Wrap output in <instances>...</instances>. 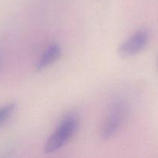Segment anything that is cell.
I'll use <instances>...</instances> for the list:
<instances>
[{
	"instance_id": "obj_2",
	"label": "cell",
	"mask_w": 158,
	"mask_h": 158,
	"mask_svg": "<svg viewBox=\"0 0 158 158\" xmlns=\"http://www.w3.org/2000/svg\"><path fill=\"white\" fill-rule=\"evenodd\" d=\"M129 110L125 100H117L113 103L100 128L102 139L109 140L121 131L127 121Z\"/></svg>"
},
{
	"instance_id": "obj_3",
	"label": "cell",
	"mask_w": 158,
	"mask_h": 158,
	"mask_svg": "<svg viewBox=\"0 0 158 158\" xmlns=\"http://www.w3.org/2000/svg\"><path fill=\"white\" fill-rule=\"evenodd\" d=\"M150 34L145 29L134 32L120 46L118 52L122 57L134 56L141 52L149 43Z\"/></svg>"
},
{
	"instance_id": "obj_5",
	"label": "cell",
	"mask_w": 158,
	"mask_h": 158,
	"mask_svg": "<svg viewBox=\"0 0 158 158\" xmlns=\"http://www.w3.org/2000/svg\"><path fill=\"white\" fill-rule=\"evenodd\" d=\"M15 110V103H9L0 107V127L12 117Z\"/></svg>"
},
{
	"instance_id": "obj_1",
	"label": "cell",
	"mask_w": 158,
	"mask_h": 158,
	"mask_svg": "<svg viewBox=\"0 0 158 158\" xmlns=\"http://www.w3.org/2000/svg\"><path fill=\"white\" fill-rule=\"evenodd\" d=\"M80 124L78 116L70 113L63 117L56 129L46 140L44 144L45 154H50L61 149L75 134Z\"/></svg>"
},
{
	"instance_id": "obj_4",
	"label": "cell",
	"mask_w": 158,
	"mask_h": 158,
	"mask_svg": "<svg viewBox=\"0 0 158 158\" xmlns=\"http://www.w3.org/2000/svg\"><path fill=\"white\" fill-rule=\"evenodd\" d=\"M62 53V49L58 44L52 43L49 45L36 64V70L43 71L50 65L58 60Z\"/></svg>"
}]
</instances>
